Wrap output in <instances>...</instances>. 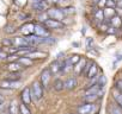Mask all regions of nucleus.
<instances>
[{
	"mask_svg": "<svg viewBox=\"0 0 122 114\" xmlns=\"http://www.w3.org/2000/svg\"><path fill=\"white\" fill-rule=\"evenodd\" d=\"M105 7H109V9H115L116 7V3L114 0H107V6Z\"/></svg>",
	"mask_w": 122,
	"mask_h": 114,
	"instance_id": "nucleus-34",
	"label": "nucleus"
},
{
	"mask_svg": "<svg viewBox=\"0 0 122 114\" xmlns=\"http://www.w3.org/2000/svg\"><path fill=\"white\" fill-rule=\"evenodd\" d=\"M80 60H81V57H80L79 55H73V56H71V57H70V62H71L73 66H76Z\"/></svg>",
	"mask_w": 122,
	"mask_h": 114,
	"instance_id": "nucleus-29",
	"label": "nucleus"
},
{
	"mask_svg": "<svg viewBox=\"0 0 122 114\" xmlns=\"http://www.w3.org/2000/svg\"><path fill=\"white\" fill-rule=\"evenodd\" d=\"M3 60H7V55L5 52H0V61H3Z\"/></svg>",
	"mask_w": 122,
	"mask_h": 114,
	"instance_id": "nucleus-40",
	"label": "nucleus"
},
{
	"mask_svg": "<svg viewBox=\"0 0 122 114\" xmlns=\"http://www.w3.org/2000/svg\"><path fill=\"white\" fill-rule=\"evenodd\" d=\"M47 14H48L49 19H54V20H59V22H61L65 17V14H64L61 9H49Z\"/></svg>",
	"mask_w": 122,
	"mask_h": 114,
	"instance_id": "nucleus-3",
	"label": "nucleus"
},
{
	"mask_svg": "<svg viewBox=\"0 0 122 114\" xmlns=\"http://www.w3.org/2000/svg\"><path fill=\"white\" fill-rule=\"evenodd\" d=\"M44 26L47 29H62L64 24L59 22V20H54V19H47L44 22Z\"/></svg>",
	"mask_w": 122,
	"mask_h": 114,
	"instance_id": "nucleus-7",
	"label": "nucleus"
},
{
	"mask_svg": "<svg viewBox=\"0 0 122 114\" xmlns=\"http://www.w3.org/2000/svg\"><path fill=\"white\" fill-rule=\"evenodd\" d=\"M98 110V107L93 103H85L78 107V113L79 114H96Z\"/></svg>",
	"mask_w": 122,
	"mask_h": 114,
	"instance_id": "nucleus-2",
	"label": "nucleus"
},
{
	"mask_svg": "<svg viewBox=\"0 0 122 114\" xmlns=\"http://www.w3.org/2000/svg\"><path fill=\"white\" fill-rule=\"evenodd\" d=\"M97 6H98V7H104V9H105V6H107V0H99V3L97 4Z\"/></svg>",
	"mask_w": 122,
	"mask_h": 114,
	"instance_id": "nucleus-37",
	"label": "nucleus"
},
{
	"mask_svg": "<svg viewBox=\"0 0 122 114\" xmlns=\"http://www.w3.org/2000/svg\"><path fill=\"white\" fill-rule=\"evenodd\" d=\"M115 11H116V12L118 13V14H117L118 17H121V16H122V9H116Z\"/></svg>",
	"mask_w": 122,
	"mask_h": 114,
	"instance_id": "nucleus-42",
	"label": "nucleus"
},
{
	"mask_svg": "<svg viewBox=\"0 0 122 114\" xmlns=\"http://www.w3.org/2000/svg\"><path fill=\"white\" fill-rule=\"evenodd\" d=\"M34 29H35V25H34V24H25V25L22 26L20 31H22V32L25 35V37H26V36H30V35L34 33Z\"/></svg>",
	"mask_w": 122,
	"mask_h": 114,
	"instance_id": "nucleus-13",
	"label": "nucleus"
},
{
	"mask_svg": "<svg viewBox=\"0 0 122 114\" xmlns=\"http://www.w3.org/2000/svg\"><path fill=\"white\" fill-rule=\"evenodd\" d=\"M109 23H110V24H111V26H112V27H115V29H117V27H120V26L122 25L121 17H118L117 14H115V16L109 20Z\"/></svg>",
	"mask_w": 122,
	"mask_h": 114,
	"instance_id": "nucleus-16",
	"label": "nucleus"
},
{
	"mask_svg": "<svg viewBox=\"0 0 122 114\" xmlns=\"http://www.w3.org/2000/svg\"><path fill=\"white\" fill-rule=\"evenodd\" d=\"M53 88H54V90H56V92L64 90V89H65V82H64L62 80H60V79H56V80L54 81Z\"/></svg>",
	"mask_w": 122,
	"mask_h": 114,
	"instance_id": "nucleus-15",
	"label": "nucleus"
},
{
	"mask_svg": "<svg viewBox=\"0 0 122 114\" xmlns=\"http://www.w3.org/2000/svg\"><path fill=\"white\" fill-rule=\"evenodd\" d=\"M3 100H4V99H3V96H1V94H0V102H3Z\"/></svg>",
	"mask_w": 122,
	"mask_h": 114,
	"instance_id": "nucleus-46",
	"label": "nucleus"
},
{
	"mask_svg": "<svg viewBox=\"0 0 122 114\" xmlns=\"http://www.w3.org/2000/svg\"><path fill=\"white\" fill-rule=\"evenodd\" d=\"M112 97H114V100L116 101V103L122 108V93H120L116 88L112 90Z\"/></svg>",
	"mask_w": 122,
	"mask_h": 114,
	"instance_id": "nucleus-17",
	"label": "nucleus"
},
{
	"mask_svg": "<svg viewBox=\"0 0 122 114\" xmlns=\"http://www.w3.org/2000/svg\"><path fill=\"white\" fill-rule=\"evenodd\" d=\"M31 1H32V4H38V3L42 1V0H31Z\"/></svg>",
	"mask_w": 122,
	"mask_h": 114,
	"instance_id": "nucleus-44",
	"label": "nucleus"
},
{
	"mask_svg": "<svg viewBox=\"0 0 122 114\" xmlns=\"http://www.w3.org/2000/svg\"><path fill=\"white\" fill-rule=\"evenodd\" d=\"M20 99H22V102L24 103V105H30V102H31V90H30V88H24L23 90H22V93H20Z\"/></svg>",
	"mask_w": 122,
	"mask_h": 114,
	"instance_id": "nucleus-5",
	"label": "nucleus"
},
{
	"mask_svg": "<svg viewBox=\"0 0 122 114\" xmlns=\"http://www.w3.org/2000/svg\"><path fill=\"white\" fill-rule=\"evenodd\" d=\"M92 43H93L92 38H87V39H86V46H87V49H91V45H92Z\"/></svg>",
	"mask_w": 122,
	"mask_h": 114,
	"instance_id": "nucleus-39",
	"label": "nucleus"
},
{
	"mask_svg": "<svg viewBox=\"0 0 122 114\" xmlns=\"http://www.w3.org/2000/svg\"><path fill=\"white\" fill-rule=\"evenodd\" d=\"M19 64H24V66H26V67H29V66H31L32 64V60H30V58H28V57H19L18 58V61H17Z\"/></svg>",
	"mask_w": 122,
	"mask_h": 114,
	"instance_id": "nucleus-26",
	"label": "nucleus"
},
{
	"mask_svg": "<svg viewBox=\"0 0 122 114\" xmlns=\"http://www.w3.org/2000/svg\"><path fill=\"white\" fill-rule=\"evenodd\" d=\"M31 97L35 99V100H41L42 96H43V87L41 84V82L38 81H35L31 86Z\"/></svg>",
	"mask_w": 122,
	"mask_h": 114,
	"instance_id": "nucleus-1",
	"label": "nucleus"
},
{
	"mask_svg": "<svg viewBox=\"0 0 122 114\" xmlns=\"http://www.w3.org/2000/svg\"><path fill=\"white\" fill-rule=\"evenodd\" d=\"M95 17H96V19L99 22V23H102L103 22V19H104V13H103V10H97L96 12H95Z\"/></svg>",
	"mask_w": 122,
	"mask_h": 114,
	"instance_id": "nucleus-27",
	"label": "nucleus"
},
{
	"mask_svg": "<svg viewBox=\"0 0 122 114\" xmlns=\"http://www.w3.org/2000/svg\"><path fill=\"white\" fill-rule=\"evenodd\" d=\"M92 63H93V62H86V66H85V68H84V70H83L81 75H85V76L87 75V73H89V70H90V68H91Z\"/></svg>",
	"mask_w": 122,
	"mask_h": 114,
	"instance_id": "nucleus-32",
	"label": "nucleus"
},
{
	"mask_svg": "<svg viewBox=\"0 0 122 114\" xmlns=\"http://www.w3.org/2000/svg\"><path fill=\"white\" fill-rule=\"evenodd\" d=\"M49 69H50V73H51V74H54V75L62 73V62H60L59 60H56V61L51 62V64H50Z\"/></svg>",
	"mask_w": 122,
	"mask_h": 114,
	"instance_id": "nucleus-6",
	"label": "nucleus"
},
{
	"mask_svg": "<svg viewBox=\"0 0 122 114\" xmlns=\"http://www.w3.org/2000/svg\"><path fill=\"white\" fill-rule=\"evenodd\" d=\"M96 94H98V95L103 94V88L101 86H98V84L91 86V87H89L85 90V95H96Z\"/></svg>",
	"mask_w": 122,
	"mask_h": 114,
	"instance_id": "nucleus-9",
	"label": "nucleus"
},
{
	"mask_svg": "<svg viewBox=\"0 0 122 114\" xmlns=\"http://www.w3.org/2000/svg\"><path fill=\"white\" fill-rule=\"evenodd\" d=\"M85 66H86V60L81 58V60H80V61L74 66V67H73L74 73H76V74H78V75H81V73H83V70H84Z\"/></svg>",
	"mask_w": 122,
	"mask_h": 114,
	"instance_id": "nucleus-11",
	"label": "nucleus"
},
{
	"mask_svg": "<svg viewBox=\"0 0 122 114\" xmlns=\"http://www.w3.org/2000/svg\"><path fill=\"white\" fill-rule=\"evenodd\" d=\"M16 26L13 25V24H7L6 26H5V32L6 33H9V35H12V33H15L16 32Z\"/></svg>",
	"mask_w": 122,
	"mask_h": 114,
	"instance_id": "nucleus-28",
	"label": "nucleus"
},
{
	"mask_svg": "<svg viewBox=\"0 0 122 114\" xmlns=\"http://www.w3.org/2000/svg\"><path fill=\"white\" fill-rule=\"evenodd\" d=\"M77 87V79L76 77H70L65 81V89L67 90H72Z\"/></svg>",
	"mask_w": 122,
	"mask_h": 114,
	"instance_id": "nucleus-12",
	"label": "nucleus"
},
{
	"mask_svg": "<svg viewBox=\"0 0 122 114\" xmlns=\"http://www.w3.org/2000/svg\"><path fill=\"white\" fill-rule=\"evenodd\" d=\"M50 79H51V73H50V69H49V68H47V69L42 70L40 80H41V84H42V87H43V88H47V87L49 86Z\"/></svg>",
	"mask_w": 122,
	"mask_h": 114,
	"instance_id": "nucleus-4",
	"label": "nucleus"
},
{
	"mask_svg": "<svg viewBox=\"0 0 122 114\" xmlns=\"http://www.w3.org/2000/svg\"><path fill=\"white\" fill-rule=\"evenodd\" d=\"M115 86H116V89L120 93H122V80H117L116 83H115Z\"/></svg>",
	"mask_w": 122,
	"mask_h": 114,
	"instance_id": "nucleus-35",
	"label": "nucleus"
},
{
	"mask_svg": "<svg viewBox=\"0 0 122 114\" xmlns=\"http://www.w3.org/2000/svg\"><path fill=\"white\" fill-rule=\"evenodd\" d=\"M20 86V82L19 81H3L1 83H0V87L4 88V89H16Z\"/></svg>",
	"mask_w": 122,
	"mask_h": 114,
	"instance_id": "nucleus-8",
	"label": "nucleus"
},
{
	"mask_svg": "<svg viewBox=\"0 0 122 114\" xmlns=\"http://www.w3.org/2000/svg\"><path fill=\"white\" fill-rule=\"evenodd\" d=\"M9 70H11V71H13V73H16V71H19L20 70V68H22V64H19L18 62H11L10 64H9Z\"/></svg>",
	"mask_w": 122,
	"mask_h": 114,
	"instance_id": "nucleus-24",
	"label": "nucleus"
},
{
	"mask_svg": "<svg viewBox=\"0 0 122 114\" xmlns=\"http://www.w3.org/2000/svg\"><path fill=\"white\" fill-rule=\"evenodd\" d=\"M34 33L38 37H49V31L47 29H44V26L36 24L35 29H34Z\"/></svg>",
	"mask_w": 122,
	"mask_h": 114,
	"instance_id": "nucleus-10",
	"label": "nucleus"
},
{
	"mask_svg": "<svg viewBox=\"0 0 122 114\" xmlns=\"http://www.w3.org/2000/svg\"><path fill=\"white\" fill-rule=\"evenodd\" d=\"M103 13H104V18H107V19H111L115 14H116V11H115V9H109V7H105L104 10H103Z\"/></svg>",
	"mask_w": 122,
	"mask_h": 114,
	"instance_id": "nucleus-20",
	"label": "nucleus"
},
{
	"mask_svg": "<svg viewBox=\"0 0 122 114\" xmlns=\"http://www.w3.org/2000/svg\"><path fill=\"white\" fill-rule=\"evenodd\" d=\"M47 53L46 52H41V51H32V52H29L25 57H28V58L30 60H34V58H43V57H46Z\"/></svg>",
	"mask_w": 122,
	"mask_h": 114,
	"instance_id": "nucleus-14",
	"label": "nucleus"
},
{
	"mask_svg": "<svg viewBox=\"0 0 122 114\" xmlns=\"http://www.w3.org/2000/svg\"><path fill=\"white\" fill-rule=\"evenodd\" d=\"M114 1H115V3H117V1H118V0H114Z\"/></svg>",
	"mask_w": 122,
	"mask_h": 114,
	"instance_id": "nucleus-48",
	"label": "nucleus"
},
{
	"mask_svg": "<svg viewBox=\"0 0 122 114\" xmlns=\"http://www.w3.org/2000/svg\"><path fill=\"white\" fill-rule=\"evenodd\" d=\"M18 110H19V108H18L17 101L16 100L11 101V105L9 106V113L10 114H18Z\"/></svg>",
	"mask_w": 122,
	"mask_h": 114,
	"instance_id": "nucleus-21",
	"label": "nucleus"
},
{
	"mask_svg": "<svg viewBox=\"0 0 122 114\" xmlns=\"http://www.w3.org/2000/svg\"><path fill=\"white\" fill-rule=\"evenodd\" d=\"M3 114H10V113H3Z\"/></svg>",
	"mask_w": 122,
	"mask_h": 114,
	"instance_id": "nucleus-49",
	"label": "nucleus"
},
{
	"mask_svg": "<svg viewBox=\"0 0 122 114\" xmlns=\"http://www.w3.org/2000/svg\"><path fill=\"white\" fill-rule=\"evenodd\" d=\"M15 3L18 5V6H24L26 4V0H15Z\"/></svg>",
	"mask_w": 122,
	"mask_h": 114,
	"instance_id": "nucleus-38",
	"label": "nucleus"
},
{
	"mask_svg": "<svg viewBox=\"0 0 122 114\" xmlns=\"http://www.w3.org/2000/svg\"><path fill=\"white\" fill-rule=\"evenodd\" d=\"M19 112H20V114H31V112L29 110V108H28L26 105H24V103L20 105V107H19Z\"/></svg>",
	"mask_w": 122,
	"mask_h": 114,
	"instance_id": "nucleus-31",
	"label": "nucleus"
},
{
	"mask_svg": "<svg viewBox=\"0 0 122 114\" xmlns=\"http://www.w3.org/2000/svg\"><path fill=\"white\" fill-rule=\"evenodd\" d=\"M102 95H98V94H96V95H85L84 96V101H86L87 103H93L97 99H99Z\"/></svg>",
	"mask_w": 122,
	"mask_h": 114,
	"instance_id": "nucleus-25",
	"label": "nucleus"
},
{
	"mask_svg": "<svg viewBox=\"0 0 122 114\" xmlns=\"http://www.w3.org/2000/svg\"><path fill=\"white\" fill-rule=\"evenodd\" d=\"M64 12V14H71V13H74V9L73 7H65V9H61Z\"/></svg>",
	"mask_w": 122,
	"mask_h": 114,
	"instance_id": "nucleus-33",
	"label": "nucleus"
},
{
	"mask_svg": "<svg viewBox=\"0 0 122 114\" xmlns=\"http://www.w3.org/2000/svg\"><path fill=\"white\" fill-rule=\"evenodd\" d=\"M109 113L110 114H122V108L118 105H110L109 106Z\"/></svg>",
	"mask_w": 122,
	"mask_h": 114,
	"instance_id": "nucleus-22",
	"label": "nucleus"
},
{
	"mask_svg": "<svg viewBox=\"0 0 122 114\" xmlns=\"http://www.w3.org/2000/svg\"><path fill=\"white\" fill-rule=\"evenodd\" d=\"M32 7L36 10V11H40V12H44V10L48 9V4L46 1H41L38 4H32Z\"/></svg>",
	"mask_w": 122,
	"mask_h": 114,
	"instance_id": "nucleus-19",
	"label": "nucleus"
},
{
	"mask_svg": "<svg viewBox=\"0 0 122 114\" xmlns=\"http://www.w3.org/2000/svg\"><path fill=\"white\" fill-rule=\"evenodd\" d=\"M121 60H122V55H120V56H117V58L115 60V62H114V63H117V62H118V61H121Z\"/></svg>",
	"mask_w": 122,
	"mask_h": 114,
	"instance_id": "nucleus-43",
	"label": "nucleus"
},
{
	"mask_svg": "<svg viewBox=\"0 0 122 114\" xmlns=\"http://www.w3.org/2000/svg\"><path fill=\"white\" fill-rule=\"evenodd\" d=\"M7 80H9V81H19V80H20V74H19V73H12V74L9 76Z\"/></svg>",
	"mask_w": 122,
	"mask_h": 114,
	"instance_id": "nucleus-30",
	"label": "nucleus"
},
{
	"mask_svg": "<svg viewBox=\"0 0 122 114\" xmlns=\"http://www.w3.org/2000/svg\"><path fill=\"white\" fill-rule=\"evenodd\" d=\"M92 1H93L95 4H98V3H99V0H92Z\"/></svg>",
	"mask_w": 122,
	"mask_h": 114,
	"instance_id": "nucleus-45",
	"label": "nucleus"
},
{
	"mask_svg": "<svg viewBox=\"0 0 122 114\" xmlns=\"http://www.w3.org/2000/svg\"><path fill=\"white\" fill-rule=\"evenodd\" d=\"M0 52H1V48H0Z\"/></svg>",
	"mask_w": 122,
	"mask_h": 114,
	"instance_id": "nucleus-50",
	"label": "nucleus"
},
{
	"mask_svg": "<svg viewBox=\"0 0 122 114\" xmlns=\"http://www.w3.org/2000/svg\"><path fill=\"white\" fill-rule=\"evenodd\" d=\"M97 73H98V66H97L96 63H92V66H91V68H90V70H89V73H87L86 77L91 80L92 77L97 76Z\"/></svg>",
	"mask_w": 122,
	"mask_h": 114,
	"instance_id": "nucleus-18",
	"label": "nucleus"
},
{
	"mask_svg": "<svg viewBox=\"0 0 122 114\" xmlns=\"http://www.w3.org/2000/svg\"><path fill=\"white\" fill-rule=\"evenodd\" d=\"M72 67H73V64L70 62V58L65 60V61L62 62V73H68V71L72 69Z\"/></svg>",
	"mask_w": 122,
	"mask_h": 114,
	"instance_id": "nucleus-23",
	"label": "nucleus"
},
{
	"mask_svg": "<svg viewBox=\"0 0 122 114\" xmlns=\"http://www.w3.org/2000/svg\"><path fill=\"white\" fill-rule=\"evenodd\" d=\"M3 107V102H0V108H1Z\"/></svg>",
	"mask_w": 122,
	"mask_h": 114,
	"instance_id": "nucleus-47",
	"label": "nucleus"
},
{
	"mask_svg": "<svg viewBox=\"0 0 122 114\" xmlns=\"http://www.w3.org/2000/svg\"><path fill=\"white\" fill-rule=\"evenodd\" d=\"M3 44H4V45H6L7 48H10V46H12V45H13V42H12V39H7V38H6V39H4V40H3Z\"/></svg>",
	"mask_w": 122,
	"mask_h": 114,
	"instance_id": "nucleus-36",
	"label": "nucleus"
},
{
	"mask_svg": "<svg viewBox=\"0 0 122 114\" xmlns=\"http://www.w3.org/2000/svg\"><path fill=\"white\" fill-rule=\"evenodd\" d=\"M116 7L117 9H122V0H118V1L116 3Z\"/></svg>",
	"mask_w": 122,
	"mask_h": 114,
	"instance_id": "nucleus-41",
	"label": "nucleus"
}]
</instances>
